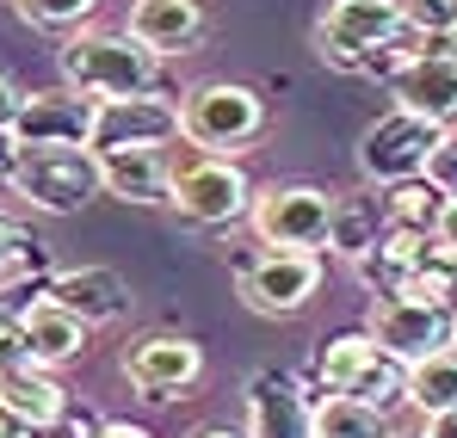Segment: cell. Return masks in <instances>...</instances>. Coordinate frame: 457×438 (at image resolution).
Masks as SVG:
<instances>
[{
	"label": "cell",
	"instance_id": "cell-1",
	"mask_svg": "<svg viewBox=\"0 0 457 438\" xmlns=\"http://www.w3.org/2000/svg\"><path fill=\"white\" fill-rule=\"evenodd\" d=\"M62 87H75L87 99H130L161 87V56L130 31H105V25H80L62 37Z\"/></svg>",
	"mask_w": 457,
	"mask_h": 438
},
{
	"label": "cell",
	"instance_id": "cell-2",
	"mask_svg": "<svg viewBox=\"0 0 457 438\" xmlns=\"http://www.w3.org/2000/svg\"><path fill=\"white\" fill-rule=\"evenodd\" d=\"M6 186L37 217H80L93 198H105V167L93 148H19L6 161Z\"/></svg>",
	"mask_w": 457,
	"mask_h": 438
},
{
	"label": "cell",
	"instance_id": "cell-3",
	"mask_svg": "<svg viewBox=\"0 0 457 438\" xmlns=\"http://www.w3.org/2000/svg\"><path fill=\"white\" fill-rule=\"evenodd\" d=\"M179 118H186V143L204 154H241L266 136V93L247 80H198L192 93H179Z\"/></svg>",
	"mask_w": 457,
	"mask_h": 438
},
{
	"label": "cell",
	"instance_id": "cell-4",
	"mask_svg": "<svg viewBox=\"0 0 457 438\" xmlns=\"http://www.w3.org/2000/svg\"><path fill=\"white\" fill-rule=\"evenodd\" d=\"M253 198L260 186L247 179V167L235 154H198L186 167H173V217L192 222V228H235V222L253 217Z\"/></svg>",
	"mask_w": 457,
	"mask_h": 438
},
{
	"label": "cell",
	"instance_id": "cell-5",
	"mask_svg": "<svg viewBox=\"0 0 457 438\" xmlns=\"http://www.w3.org/2000/svg\"><path fill=\"white\" fill-rule=\"evenodd\" d=\"M334 204L340 192L328 186H309V179H285V186H266L253 198V241L260 247H285V253H321L328 247V228H334Z\"/></svg>",
	"mask_w": 457,
	"mask_h": 438
},
{
	"label": "cell",
	"instance_id": "cell-6",
	"mask_svg": "<svg viewBox=\"0 0 457 438\" xmlns=\"http://www.w3.org/2000/svg\"><path fill=\"white\" fill-rule=\"evenodd\" d=\"M439 143H445V124L389 105V112H378V118L359 130L353 161H359V179H365V186H395V179L427 173V161H433V148H439Z\"/></svg>",
	"mask_w": 457,
	"mask_h": 438
},
{
	"label": "cell",
	"instance_id": "cell-7",
	"mask_svg": "<svg viewBox=\"0 0 457 438\" xmlns=\"http://www.w3.org/2000/svg\"><path fill=\"white\" fill-rule=\"evenodd\" d=\"M321 291V253H285V247H266L241 266V302L266 321H285V315H303Z\"/></svg>",
	"mask_w": 457,
	"mask_h": 438
},
{
	"label": "cell",
	"instance_id": "cell-8",
	"mask_svg": "<svg viewBox=\"0 0 457 438\" xmlns=\"http://www.w3.org/2000/svg\"><path fill=\"white\" fill-rule=\"evenodd\" d=\"M452 309H433V302H420V296H371V315H365V327H371V340H378L389 359H402V365H420V359H433V352H445L452 346Z\"/></svg>",
	"mask_w": 457,
	"mask_h": 438
},
{
	"label": "cell",
	"instance_id": "cell-9",
	"mask_svg": "<svg viewBox=\"0 0 457 438\" xmlns=\"http://www.w3.org/2000/svg\"><path fill=\"white\" fill-rule=\"evenodd\" d=\"M93 118H99V99H87L75 87L25 93L19 118H12V130L0 143H6V154H19V148H87L93 143Z\"/></svg>",
	"mask_w": 457,
	"mask_h": 438
},
{
	"label": "cell",
	"instance_id": "cell-10",
	"mask_svg": "<svg viewBox=\"0 0 457 438\" xmlns=\"http://www.w3.org/2000/svg\"><path fill=\"white\" fill-rule=\"evenodd\" d=\"M186 130L179 118V99L173 93H130V99H99V118H93V154H112V148H167Z\"/></svg>",
	"mask_w": 457,
	"mask_h": 438
},
{
	"label": "cell",
	"instance_id": "cell-11",
	"mask_svg": "<svg viewBox=\"0 0 457 438\" xmlns=\"http://www.w3.org/2000/svg\"><path fill=\"white\" fill-rule=\"evenodd\" d=\"M124 376L149 401H179L186 389L204 383V346L186 340V334H149L124 352Z\"/></svg>",
	"mask_w": 457,
	"mask_h": 438
},
{
	"label": "cell",
	"instance_id": "cell-12",
	"mask_svg": "<svg viewBox=\"0 0 457 438\" xmlns=\"http://www.w3.org/2000/svg\"><path fill=\"white\" fill-rule=\"evenodd\" d=\"M247 438H315V395L291 370H253L247 376Z\"/></svg>",
	"mask_w": 457,
	"mask_h": 438
},
{
	"label": "cell",
	"instance_id": "cell-13",
	"mask_svg": "<svg viewBox=\"0 0 457 438\" xmlns=\"http://www.w3.org/2000/svg\"><path fill=\"white\" fill-rule=\"evenodd\" d=\"M389 99L402 112H414V118H433V124L457 130V50L439 44V50L414 56L408 69L389 80Z\"/></svg>",
	"mask_w": 457,
	"mask_h": 438
},
{
	"label": "cell",
	"instance_id": "cell-14",
	"mask_svg": "<svg viewBox=\"0 0 457 438\" xmlns=\"http://www.w3.org/2000/svg\"><path fill=\"white\" fill-rule=\"evenodd\" d=\"M124 31L143 37L167 62V56H186V50H198L211 37V12H204V0H130V25Z\"/></svg>",
	"mask_w": 457,
	"mask_h": 438
},
{
	"label": "cell",
	"instance_id": "cell-15",
	"mask_svg": "<svg viewBox=\"0 0 457 438\" xmlns=\"http://www.w3.org/2000/svg\"><path fill=\"white\" fill-rule=\"evenodd\" d=\"M50 296L62 309H75L87 327H105V321H124L130 315V285L118 266H62L50 278Z\"/></svg>",
	"mask_w": 457,
	"mask_h": 438
},
{
	"label": "cell",
	"instance_id": "cell-16",
	"mask_svg": "<svg viewBox=\"0 0 457 438\" xmlns=\"http://www.w3.org/2000/svg\"><path fill=\"white\" fill-rule=\"evenodd\" d=\"M99 167H105V198H118V204H167V192H173L167 148H112V154H99Z\"/></svg>",
	"mask_w": 457,
	"mask_h": 438
},
{
	"label": "cell",
	"instance_id": "cell-17",
	"mask_svg": "<svg viewBox=\"0 0 457 438\" xmlns=\"http://www.w3.org/2000/svg\"><path fill=\"white\" fill-rule=\"evenodd\" d=\"M389 235V211H383V186H359V192H340L334 204V228H328V253L334 260H365L371 247H383Z\"/></svg>",
	"mask_w": 457,
	"mask_h": 438
},
{
	"label": "cell",
	"instance_id": "cell-18",
	"mask_svg": "<svg viewBox=\"0 0 457 438\" xmlns=\"http://www.w3.org/2000/svg\"><path fill=\"white\" fill-rule=\"evenodd\" d=\"M87 321H80L75 309H62L56 296H37L31 309H25V340H31V359L44 370H62L75 365L80 352H87Z\"/></svg>",
	"mask_w": 457,
	"mask_h": 438
},
{
	"label": "cell",
	"instance_id": "cell-19",
	"mask_svg": "<svg viewBox=\"0 0 457 438\" xmlns=\"http://www.w3.org/2000/svg\"><path fill=\"white\" fill-rule=\"evenodd\" d=\"M0 408H12L31 433L44 438L50 426H62V414H69L75 401H69V389L44 365H25V370H12V376H0Z\"/></svg>",
	"mask_w": 457,
	"mask_h": 438
},
{
	"label": "cell",
	"instance_id": "cell-20",
	"mask_svg": "<svg viewBox=\"0 0 457 438\" xmlns=\"http://www.w3.org/2000/svg\"><path fill=\"white\" fill-rule=\"evenodd\" d=\"M340 37H353L365 56L389 44L402 25H408V12H402V0H328V12H321Z\"/></svg>",
	"mask_w": 457,
	"mask_h": 438
},
{
	"label": "cell",
	"instance_id": "cell-21",
	"mask_svg": "<svg viewBox=\"0 0 457 438\" xmlns=\"http://www.w3.org/2000/svg\"><path fill=\"white\" fill-rule=\"evenodd\" d=\"M445 186H433L427 173L414 179H395L383 186V211H389V228H414V235H439V217H445Z\"/></svg>",
	"mask_w": 457,
	"mask_h": 438
},
{
	"label": "cell",
	"instance_id": "cell-22",
	"mask_svg": "<svg viewBox=\"0 0 457 438\" xmlns=\"http://www.w3.org/2000/svg\"><path fill=\"white\" fill-rule=\"evenodd\" d=\"M383 346L371 340V327H353V334H334L321 352H315V376H321V395H346L365 370H371V359H378Z\"/></svg>",
	"mask_w": 457,
	"mask_h": 438
},
{
	"label": "cell",
	"instance_id": "cell-23",
	"mask_svg": "<svg viewBox=\"0 0 457 438\" xmlns=\"http://www.w3.org/2000/svg\"><path fill=\"white\" fill-rule=\"evenodd\" d=\"M389 414L359 395H321L315 401V438H389Z\"/></svg>",
	"mask_w": 457,
	"mask_h": 438
},
{
	"label": "cell",
	"instance_id": "cell-24",
	"mask_svg": "<svg viewBox=\"0 0 457 438\" xmlns=\"http://www.w3.org/2000/svg\"><path fill=\"white\" fill-rule=\"evenodd\" d=\"M408 408H420L427 420L457 408V346L420 359V365H408Z\"/></svg>",
	"mask_w": 457,
	"mask_h": 438
},
{
	"label": "cell",
	"instance_id": "cell-25",
	"mask_svg": "<svg viewBox=\"0 0 457 438\" xmlns=\"http://www.w3.org/2000/svg\"><path fill=\"white\" fill-rule=\"evenodd\" d=\"M402 296H420V302H433V309H452V315H457V247L433 241V247L414 260V272H408Z\"/></svg>",
	"mask_w": 457,
	"mask_h": 438
},
{
	"label": "cell",
	"instance_id": "cell-26",
	"mask_svg": "<svg viewBox=\"0 0 457 438\" xmlns=\"http://www.w3.org/2000/svg\"><path fill=\"white\" fill-rule=\"evenodd\" d=\"M346 395H359V401H371V408H383V414H395V408H408V365L389 359V352H378L371 370H365Z\"/></svg>",
	"mask_w": 457,
	"mask_h": 438
},
{
	"label": "cell",
	"instance_id": "cell-27",
	"mask_svg": "<svg viewBox=\"0 0 457 438\" xmlns=\"http://www.w3.org/2000/svg\"><path fill=\"white\" fill-rule=\"evenodd\" d=\"M12 12L31 25V31H80L93 12H99V0H12Z\"/></svg>",
	"mask_w": 457,
	"mask_h": 438
},
{
	"label": "cell",
	"instance_id": "cell-28",
	"mask_svg": "<svg viewBox=\"0 0 457 438\" xmlns=\"http://www.w3.org/2000/svg\"><path fill=\"white\" fill-rule=\"evenodd\" d=\"M309 50H315V62H321V69H334V74H365V50H359L353 37H340L328 19H315V25H309Z\"/></svg>",
	"mask_w": 457,
	"mask_h": 438
},
{
	"label": "cell",
	"instance_id": "cell-29",
	"mask_svg": "<svg viewBox=\"0 0 457 438\" xmlns=\"http://www.w3.org/2000/svg\"><path fill=\"white\" fill-rule=\"evenodd\" d=\"M402 12H408V25L427 31L433 44L457 37V0H402Z\"/></svg>",
	"mask_w": 457,
	"mask_h": 438
},
{
	"label": "cell",
	"instance_id": "cell-30",
	"mask_svg": "<svg viewBox=\"0 0 457 438\" xmlns=\"http://www.w3.org/2000/svg\"><path fill=\"white\" fill-rule=\"evenodd\" d=\"M37 365L31 359V340H25V315H0V376Z\"/></svg>",
	"mask_w": 457,
	"mask_h": 438
},
{
	"label": "cell",
	"instance_id": "cell-31",
	"mask_svg": "<svg viewBox=\"0 0 457 438\" xmlns=\"http://www.w3.org/2000/svg\"><path fill=\"white\" fill-rule=\"evenodd\" d=\"M427 179H433V186H445V192L457 198V130H445V143L433 148V161H427Z\"/></svg>",
	"mask_w": 457,
	"mask_h": 438
},
{
	"label": "cell",
	"instance_id": "cell-32",
	"mask_svg": "<svg viewBox=\"0 0 457 438\" xmlns=\"http://www.w3.org/2000/svg\"><path fill=\"white\" fill-rule=\"evenodd\" d=\"M19 105H25V87H19V74H12V69H0V136L12 130Z\"/></svg>",
	"mask_w": 457,
	"mask_h": 438
},
{
	"label": "cell",
	"instance_id": "cell-33",
	"mask_svg": "<svg viewBox=\"0 0 457 438\" xmlns=\"http://www.w3.org/2000/svg\"><path fill=\"white\" fill-rule=\"evenodd\" d=\"M99 426H105V420H93V414H75V408H69L62 426H50L44 438H99Z\"/></svg>",
	"mask_w": 457,
	"mask_h": 438
},
{
	"label": "cell",
	"instance_id": "cell-34",
	"mask_svg": "<svg viewBox=\"0 0 457 438\" xmlns=\"http://www.w3.org/2000/svg\"><path fill=\"white\" fill-rule=\"evenodd\" d=\"M99 438H154V433H149V426H130V420H105Z\"/></svg>",
	"mask_w": 457,
	"mask_h": 438
},
{
	"label": "cell",
	"instance_id": "cell-35",
	"mask_svg": "<svg viewBox=\"0 0 457 438\" xmlns=\"http://www.w3.org/2000/svg\"><path fill=\"white\" fill-rule=\"evenodd\" d=\"M0 438H37V433H31V426H25L12 408H0Z\"/></svg>",
	"mask_w": 457,
	"mask_h": 438
},
{
	"label": "cell",
	"instance_id": "cell-36",
	"mask_svg": "<svg viewBox=\"0 0 457 438\" xmlns=\"http://www.w3.org/2000/svg\"><path fill=\"white\" fill-rule=\"evenodd\" d=\"M427 438H457V408L452 414H433V420H427Z\"/></svg>",
	"mask_w": 457,
	"mask_h": 438
},
{
	"label": "cell",
	"instance_id": "cell-37",
	"mask_svg": "<svg viewBox=\"0 0 457 438\" xmlns=\"http://www.w3.org/2000/svg\"><path fill=\"white\" fill-rule=\"evenodd\" d=\"M439 241L457 247V198H445V217H439Z\"/></svg>",
	"mask_w": 457,
	"mask_h": 438
},
{
	"label": "cell",
	"instance_id": "cell-38",
	"mask_svg": "<svg viewBox=\"0 0 457 438\" xmlns=\"http://www.w3.org/2000/svg\"><path fill=\"white\" fill-rule=\"evenodd\" d=\"M186 438H247V426H192Z\"/></svg>",
	"mask_w": 457,
	"mask_h": 438
},
{
	"label": "cell",
	"instance_id": "cell-39",
	"mask_svg": "<svg viewBox=\"0 0 457 438\" xmlns=\"http://www.w3.org/2000/svg\"><path fill=\"white\" fill-rule=\"evenodd\" d=\"M12 241H19V228H12V222L0 217V260H6V253H12Z\"/></svg>",
	"mask_w": 457,
	"mask_h": 438
},
{
	"label": "cell",
	"instance_id": "cell-40",
	"mask_svg": "<svg viewBox=\"0 0 457 438\" xmlns=\"http://www.w3.org/2000/svg\"><path fill=\"white\" fill-rule=\"evenodd\" d=\"M389 438H427V426H420V433H389Z\"/></svg>",
	"mask_w": 457,
	"mask_h": 438
},
{
	"label": "cell",
	"instance_id": "cell-41",
	"mask_svg": "<svg viewBox=\"0 0 457 438\" xmlns=\"http://www.w3.org/2000/svg\"><path fill=\"white\" fill-rule=\"evenodd\" d=\"M452 346H457V321H452Z\"/></svg>",
	"mask_w": 457,
	"mask_h": 438
},
{
	"label": "cell",
	"instance_id": "cell-42",
	"mask_svg": "<svg viewBox=\"0 0 457 438\" xmlns=\"http://www.w3.org/2000/svg\"><path fill=\"white\" fill-rule=\"evenodd\" d=\"M452 50H457V37H452Z\"/></svg>",
	"mask_w": 457,
	"mask_h": 438
},
{
	"label": "cell",
	"instance_id": "cell-43",
	"mask_svg": "<svg viewBox=\"0 0 457 438\" xmlns=\"http://www.w3.org/2000/svg\"><path fill=\"white\" fill-rule=\"evenodd\" d=\"M0 167H6V161H0Z\"/></svg>",
	"mask_w": 457,
	"mask_h": 438
}]
</instances>
